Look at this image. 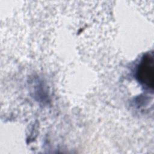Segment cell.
<instances>
[{
	"label": "cell",
	"mask_w": 154,
	"mask_h": 154,
	"mask_svg": "<svg viewBox=\"0 0 154 154\" xmlns=\"http://www.w3.org/2000/svg\"><path fill=\"white\" fill-rule=\"evenodd\" d=\"M154 61L152 54H146L143 58L137 70L138 80L146 86L152 88L153 85Z\"/></svg>",
	"instance_id": "6da1fadb"
}]
</instances>
